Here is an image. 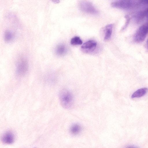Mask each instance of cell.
Segmentation results:
<instances>
[{
    "label": "cell",
    "instance_id": "cell-1",
    "mask_svg": "<svg viewBox=\"0 0 148 148\" xmlns=\"http://www.w3.org/2000/svg\"><path fill=\"white\" fill-rule=\"evenodd\" d=\"M59 99L62 106L65 108L69 109L72 107L73 103L72 94L69 90L63 89L59 95Z\"/></svg>",
    "mask_w": 148,
    "mask_h": 148
},
{
    "label": "cell",
    "instance_id": "cell-2",
    "mask_svg": "<svg viewBox=\"0 0 148 148\" xmlns=\"http://www.w3.org/2000/svg\"><path fill=\"white\" fill-rule=\"evenodd\" d=\"M148 33V24L141 26L136 33L134 40L136 42H140L144 40Z\"/></svg>",
    "mask_w": 148,
    "mask_h": 148
},
{
    "label": "cell",
    "instance_id": "cell-3",
    "mask_svg": "<svg viewBox=\"0 0 148 148\" xmlns=\"http://www.w3.org/2000/svg\"><path fill=\"white\" fill-rule=\"evenodd\" d=\"M80 7L82 10L92 14L97 13V11L91 3L87 2H82L80 4Z\"/></svg>",
    "mask_w": 148,
    "mask_h": 148
},
{
    "label": "cell",
    "instance_id": "cell-4",
    "mask_svg": "<svg viewBox=\"0 0 148 148\" xmlns=\"http://www.w3.org/2000/svg\"><path fill=\"white\" fill-rule=\"evenodd\" d=\"M97 45V42L94 40H89L84 43L82 46V49L92 51L95 49Z\"/></svg>",
    "mask_w": 148,
    "mask_h": 148
},
{
    "label": "cell",
    "instance_id": "cell-5",
    "mask_svg": "<svg viewBox=\"0 0 148 148\" xmlns=\"http://www.w3.org/2000/svg\"><path fill=\"white\" fill-rule=\"evenodd\" d=\"M13 134L10 132H7L3 135L2 140L3 142L5 144L12 143L14 141Z\"/></svg>",
    "mask_w": 148,
    "mask_h": 148
},
{
    "label": "cell",
    "instance_id": "cell-6",
    "mask_svg": "<svg viewBox=\"0 0 148 148\" xmlns=\"http://www.w3.org/2000/svg\"><path fill=\"white\" fill-rule=\"evenodd\" d=\"M148 90V89L147 88L139 89L133 93L131 96V98H134L142 97L146 94Z\"/></svg>",
    "mask_w": 148,
    "mask_h": 148
},
{
    "label": "cell",
    "instance_id": "cell-7",
    "mask_svg": "<svg viewBox=\"0 0 148 148\" xmlns=\"http://www.w3.org/2000/svg\"><path fill=\"white\" fill-rule=\"evenodd\" d=\"M113 25L109 24L106 26L105 28V35L104 40L105 41L108 40L111 37Z\"/></svg>",
    "mask_w": 148,
    "mask_h": 148
},
{
    "label": "cell",
    "instance_id": "cell-8",
    "mask_svg": "<svg viewBox=\"0 0 148 148\" xmlns=\"http://www.w3.org/2000/svg\"><path fill=\"white\" fill-rule=\"evenodd\" d=\"M17 66V71L20 74H22L25 73L27 69V64L23 61L19 62Z\"/></svg>",
    "mask_w": 148,
    "mask_h": 148
},
{
    "label": "cell",
    "instance_id": "cell-9",
    "mask_svg": "<svg viewBox=\"0 0 148 148\" xmlns=\"http://www.w3.org/2000/svg\"><path fill=\"white\" fill-rule=\"evenodd\" d=\"M81 129V127L79 125L75 124L71 127L70 132L71 134L73 135H76L79 133Z\"/></svg>",
    "mask_w": 148,
    "mask_h": 148
},
{
    "label": "cell",
    "instance_id": "cell-10",
    "mask_svg": "<svg viewBox=\"0 0 148 148\" xmlns=\"http://www.w3.org/2000/svg\"><path fill=\"white\" fill-rule=\"evenodd\" d=\"M66 51L65 46L63 45H60L58 46L56 49L57 54L60 55L64 54Z\"/></svg>",
    "mask_w": 148,
    "mask_h": 148
},
{
    "label": "cell",
    "instance_id": "cell-11",
    "mask_svg": "<svg viewBox=\"0 0 148 148\" xmlns=\"http://www.w3.org/2000/svg\"><path fill=\"white\" fill-rule=\"evenodd\" d=\"M71 43L73 45H81L82 41L79 37L75 36L71 39Z\"/></svg>",
    "mask_w": 148,
    "mask_h": 148
},
{
    "label": "cell",
    "instance_id": "cell-12",
    "mask_svg": "<svg viewBox=\"0 0 148 148\" xmlns=\"http://www.w3.org/2000/svg\"><path fill=\"white\" fill-rule=\"evenodd\" d=\"M5 37L6 40L10 41L12 38L13 36L11 32L7 31L5 34Z\"/></svg>",
    "mask_w": 148,
    "mask_h": 148
},
{
    "label": "cell",
    "instance_id": "cell-13",
    "mask_svg": "<svg viewBox=\"0 0 148 148\" xmlns=\"http://www.w3.org/2000/svg\"><path fill=\"white\" fill-rule=\"evenodd\" d=\"M54 3H58L60 2L59 0H51Z\"/></svg>",
    "mask_w": 148,
    "mask_h": 148
},
{
    "label": "cell",
    "instance_id": "cell-14",
    "mask_svg": "<svg viewBox=\"0 0 148 148\" xmlns=\"http://www.w3.org/2000/svg\"><path fill=\"white\" fill-rule=\"evenodd\" d=\"M144 1L146 3L148 4V0H144Z\"/></svg>",
    "mask_w": 148,
    "mask_h": 148
},
{
    "label": "cell",
    "instance_id": "cell-15",
    "mask_svg": "<svg viewBox=\"0 0 148 148\" xmlns=\"http://www.w3.org/2000/svg\"><path fill=\"white\" fill-rule=\"evenodd\" d=\"M147 49H148V39L147 41Z\"/></svg>",
    "mask_w": 148,
    "mask_h": 148
}]
</instances>
